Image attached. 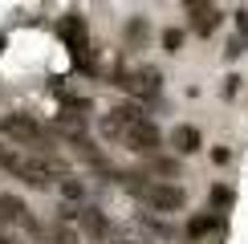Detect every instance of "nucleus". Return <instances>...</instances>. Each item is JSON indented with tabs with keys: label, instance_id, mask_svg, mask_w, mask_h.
Listing matches in <instances>:
<instances>
[{
	"label": "nucleus",
	"instance_id": "obj_1",
	"mask_svg": "<svg viewBox=\"0 0 248 244\" xmlns=\"http://www.w3.org/2000/svg\"><path fill=\"white\" fill-rule=\"evenodd\" d=\"M134 191H139V196L147 199L151 208H159V212L183 208V191L175 187V183H134Z\"/></svg>",
	"mask_w": 248,
	"mask_h": 244
},
{
	"label": "nucleus",
	"instance_id": "obj_2",
	"mask_svg": "<svg viewBox=\"0 0 248 244\" xmlns=\"http://www.w3.org/2000/svg\"><path fill=\"white\" fill-rule=\"evenodd\" d=\"M0 135H8L13 142H20V147H41V142H45V130H41L33 118H25V114L0 118Z\"/></svg>",
	"mask_w": 248,
	"mask_h": 244
},
{
	"label": "nucleus",
	"instance_id": "obj_3",
	"mask_svg": "<svg viewBox=\"0 0 248 244\" xmlns=\"http://www.w3.org/2000/svg\"><path fill=\"white\" fill-rule=\"evenodd\" d=\"M122 138H126L130 147L139 151V155H155V151H159V142H163L159 126H155V122H147V118H142V122H134V126H130Z\"/></svg>",
	"mask_w": 248,
	"mask_h": 244
},
{
	"label": "nucleus",
	"instance_id": "obj_4",
	"mask_svg": "<svg viewBox=\"0 0 248 244\" xmlns=\"http://www.w3.org/2000/svg\"><path fill=\"white\" fill-rule=\"evenodd\" d=\"M187 13H191V29H195L200 37L216 33V25H220V8H216V4H191Z\"/></svg>",
	"mask_w": 248,
	"mask_h": 244
},
{
	"label": "nucleus",
	"instance_id": "obj_5",
	"mask_svg": "<svg viewBox=\"0 0 248 244\" xmlns=\"http://www.w3.org/2000/svg\"><path fill=\"white\" fill-rule=\"evenodd\" d=\"M171 142L183 151V155H195V151L203 147V138H200V130H195V126H175L171 130Z\"/></svg>",
	"mask_w": 248,
	"mask_h": 244
},
{
	"label": "nucleus",
	"instance_id": "obj_6",
	"mask_svg": "<svg viewBox=\"0 0 248 244\" xmlns=\"http://www.w3.org/2000/svg\"><path fill=\"white\" fill-rule=\"evenodd\" d=\"M81 224H86V232H90V236H106V220H102V212L98 208H86V212H81Z\"/></svg>",
	"mask_w": 248,
	"mask_h": 244
},
{
	"label": "nucleus",
	"instance_id": "obj_7",
	"mask_svg": "<svg viewBox=\"0 0 248 244\" xmlns=\"http://www.w3.org/2000/svg\"><path fill=\"white\" fill-rule=\"evenodd\" d=\"M0 220H25V203L16 196H0Z\"/></svg>",
	"mask_w": 248,
	"mask_h": 244
},
{
	"label": "nucleus",
	"instance_id": "obj_8",
	"mask_svg": "<svg viewBox=\"0 0 248 244\" xmlns=\"http://www.w3.org/2000/svg\"><path fill=\"white\" fill-rule=\"evenodd\" d=\"M212 228H216V220H212V216H195V220L187 224V236H208Z\"/></svg>",
	"mask_w": 248,
	"mask_h": 244
},
{
	"label": "nucleus",
	"instance_id": "obj_9",
	"mask_svg": "<svg viewBox=\"0 0 248 244\" xmlns=\"http://www.w3.org/2000/svg\"><path fill=\"white\" fill-rule=\"evenodd\" d=\"M163 49H167V53H179L183 49V33L179 29H167V33H163Z\"/></svg>",
	"mask_w": 248,
	"mask_h": 244
},
{
	"label": "nucleus",
	"instance_id": "obj_10",
	"mask_svg": "<svg viewBox=\"0 0 248 244\" xmlns=\"http://www.w3.org/2000/svg\"><path fill=\"white\" fill-rule=\"evenodd\" d=\"M212 203H216L220 212H228V208H232V191H228V187H212Z\"/></svg>",
	"mask_w": 248,
	"mask_h": 244
},
{
	"label": "nucleus",
	"instance_id": "obj_11",
	"mask_svg": "<svg viewBox=\"0 0 248 244\" xmlns=\"http://www.w3.org/2000/svg\"><path fill=\"white\" fill-rule=\"evenodd\" d=\"M53 236H57V244H78V232H74V228H65V224H61Z\"/></svg>",
	"mask_w": 248,
	"mask_h": 244
},
{
	"label": "nucleus",
	"instance_id": "obj_12",
	"mask_svg": "<svg viewBox=\"0 0 248 244\" xmlns=\"http://www.w3.org/2000/svg\"><path fill=\"white\" fill-rule=\"evenodd\" d=\"M61 191H65V199H81V183H74V179L61 183Z\"/></svg>",
	"mask_w": 248,
	"mask_h": 244
},
{
	"label": "nucleus",
	"instance_id": "obj_13",
	"mask_svg": "<svg viewBox=\"0 0 248 244\" xmlns=\"http://www.w3.org/2000/svg\"><path fill=\"white\" fill-rule=\"evenodd\" d=\"M0 244H20V236H13V232H0Z\"/></svg>",
	"mask_w": 248,
	"mask_h": 244
}]
</instances>
